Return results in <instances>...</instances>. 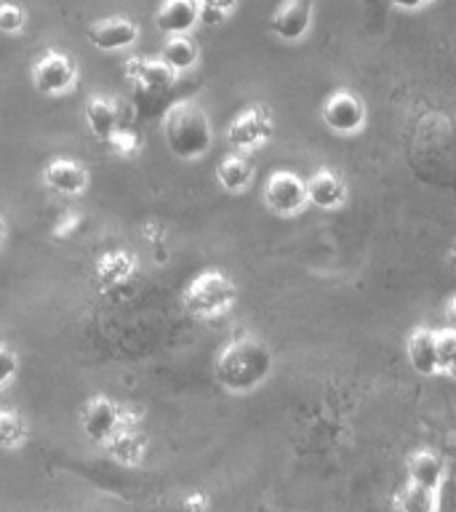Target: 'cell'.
Here are the masks:
<instances>
[{
  "label": "cell",
  "instance_id": "cell-23",
  "mask_svg": "<svg viewBox=\"0 0 456 512\" xmlns=\"http://www.w3.org/2000/svg\"><path fill=\"white\" fill-rule=\"evenodd\" d=\"M27 440V424L16 411L11 408H3L0 411V448H8V451H14Z\"/></svg>",
  "mask_w": 456,
  "mask_h": 512
},
{
  "label": "cell",
  "instance_id": "cell-27",
  "mask_svg": "<svg viewBox=\"0 0 456 512\" xmlns=\"http://www.w3.org/2000/svg\"><path fill=\"white\" fill-rule=\"evenodd\" d=\"M16 371H19V358L16 352L6 344H0V390H6L8 384L14 382Z\"/></svg>",
  "mask_w": 456,
  "mask_h": 512
},
{
  "label": "cell",
  "instance_id": "cell-9",
  "mask_svg": "<svg viewBox=\"0 0 456 512\" xmlns=\"http://www.w3.org/2000/svg\"><path fill=\"white\" fill-rule=\"evenodd\" d=\"M126 78L134 83L136 99L147 96L150 102H158L160 96L171 91L176 83L174 72H168L158 59H142V56H136L126 64Z\"/></svg>",
  "mask_w": 456,
  "mask_h": 512
},
{
  "label": "cell",
  "instance_id": "cell-19",
  "mask_svg": "<svg viewBox=\"0 0 456 512\" xmlns=\"http://www.w3.org/2000/svg\"><path fill=\"white\" fill-rule=\"evenodd\" d=\"M136 272V259L131 251H107L99 256L96 262V278L107 283V286H118L126 283Z\"/></svg>",
  "mask_w": 456,
  "mask_h": 512
},
{
  "label": "cell",
  "instance_id": "cell-10",
  "mask_svg": "<svg viewBox=\"0 0 456 512\" xmlns=\"http://www.w3.org/2000/svg\"><path fill=\"white\" fill-rule=\"evenodd\" d=\"M88 40L96 51L104 54H118L126 51L139 40V24L126 16H107V19H96L88 27Z\"/></svg>",
  "mask_w": 456,
  "mask_h": 512
},
{
  "label": "cell",
  "instance_id": "cell-13",
  "mask_svg": "<svg viewBox=\"0 0 456 512\" xmlns=\"http://www.w3.org/2000/svg\"><path fill=\"white\" fill-rule=\"evenodd\" d=\"M88 182V168L72 158H54L43 171V184L64 198H80L88 190Z\"/></svg>",
  "mask_w": 456,
  "mask_h": 512
},
{
  "label": "cell",
  "instance_id": "cell-16",
  "mask_svg": "<svg viewBox=\"0 0 456 512\" xmlns=\"http://www.w3.org/2000/svg\"><path fill=\"white\" fill-rule=\"evenodd\" d=\"M86 123L88 131H91L99 142H110L112 136L120 131L118 102L110 99V96L94 94L86 102Z\"/></svg>",
  "mask_w": 456,
  "mask_h": 512
},
{
  "label": "cell",
  "instance_id": "cell-11",
  "mask_svg": "<svg viewBox=\"0 0 456 512\" xmlns=\"http://www.w3.org/2000/svg\"><path fill=\"white\" fill-rule=\"evenodd\" d=\"M312 0H283L270 19L272 35L283 43H299L312 27Z\"/></svg>",
  "mask_w": 456,
  "mask_h": 512
},
{
  "label": "cell",
  "instance_id": "cell-12",
  "mask_svg": "<svg viewBox=\"0 0 456 512\" xmlns=\"http://www.w3.org/2000/svg\"><path fill=\"white\" fill-rule=\"evenodd\" d=\"M406 358L419 376H440V331L430 326L414 328L406 339Z\"/></svg>",
  "mask_w": 456,
  "mask_h": 512
},
{
  "label": "cell",
  "instance_id": "cell-5",
  "mask_svg": "<svg viewBox=\"0 0 456 512\" xmlns=\"http://www.w3.org/2000/svg\"><path fill=\"white\" fill-rule=\"evenodd\" d=\"M264 206L270 208L272 214L278 216H296L302 214L304 208L310 206L307 203V179H302L294 171H272L264 182Z\"/></svg>",
  "mask_w": 456,
  "mask_h": 512
},
{
  "label": "cell",
  "instance_id": "cell-28",
  "mask_svg": "<svg viewBox=\"0 0 456 512\" xmlns=\"http://www.w3.org/2000/svg\"><path fill=\"white\" fill-rule=\"evenodd\" d=\"M432 0H390V6H395L398 11H408V14H414V11H422V8L430 6Z\"/></svg>",
  "mask_w": 456,
  "mask_h": 512
},
{
  "label": "cell",
  "instance_id": "cell-14",
  "mask_svg": "<svg viewBox=\"0 0 456 512\" xmlns=\"http://www.w3.org/2000/svg\"><path fill=\"white\" fill-rule=\"evenodd\" d=\"M307 203L320 211H339L347 203V182L334 168H318L307 179Z\"/></svg>",
  "mask_w": 456,
  "mask_h": 512
},
{
  "label": "cell",
  "instance_id": "cell-21",
  "mask_svg": "<svg viewBox=\"0 0 456 512\" xmlns=\"http://www.w3.org/2000/svg\"><path fill=\"white\" fill-rule=\"evenodd\" d=\"M110 454L115 462L126 464V467H136V464L144 459V451H147V443L142 440V435L134 430V427H120L115 432V438L107 443Z\"/></svg>",
  "mask_w": 456,
  "mask_h": 512
},
{
  "label": "cell",
  "instance_id": "cell-18",
  "mask_svg": "<svg viewBox=\"0 0 456 512\" xmlns=\"http://www.w3.org/2000/svg\"><path fill=\"white\" fill-rule=\"evenodd\" d=\"M158 62L163 64L168 72H174L176 78L184 75V72H192L200 62L198 43H195L190 35H182V38H166L163 48H160Z\"/></svg>",
  "mask_w": 456,
  "mask_h": 512
},
{
  "label": "cell",
  "instance_id": "cell-4",
  "mask_svg": "<svg viewBox=\"0 0 456 512\" xmlns=\"http://www.w3.org/2000/svg\"><path fill=\"white\" fill-rule=\"evenodd\" d=\"M272 134H275V123H272L270 110L262 104H251L243 112H238L227 126V144H230L232 152L251 155V152L262 150L264 144L272 139Z\"/></svg>",
  "mask_w": 456,
  "mask_h": 512
},
{
  "label": "cell",
  "instance_id": "cell-15",
  "mask_svg": "<svg viewBox=\"0 0 456 512\" xmlns=\"http://www.w3.org/2000/svg\"><path fill=\"white\" fill-rule=\"evenodd\" d=\"M198 24V0H163L155 11V27L166 38L190 35Z\"/></svg>",
  "mask_w": 456,
  "mask_h": 512
},
{
  "label": "cell",
  "instance_id": "cell-30",
  "mask_svg": "<svg viewBox=\"0 0 456 512\" xmlns=\"http://www.w3.org/2000/svg\"><path fill=\"white\" fill-rule=\"evenodd\" d=\"M446 259H448V267H451V270L456 272V240H454V243H451V248H448Z\"/></svg>",
  "mask_w": 456,
  "mask_h": 512
},
{
  "label": "cell",
  "instance_id": "cell-29",
  "mask_svg": "<svg viewBox=\"0 0 456 512\" xmlns=\"http://www.w3.org/2000/svg\"><path fill=\"white\" fill-rule=\"evenodd\" d=\"M443 318H446V331H454V334H456V294L446 302Z\"/></svg>",
  "mask_w": 456,
  "mask_h": 512
},
{
  "label": "cell",
  "instance_id": "cell-6",
  "mask_svg": "<svg viewBox=\"0 0 456 512\" xmlns=\"http://www.w3.org/2000/svg\"><path fill=\"white\" fill-rule=\"evenodd\" d=\"M75 83H78V64L70 54L46 51L32 64V86L43 96L70 94Z\"/></svg>",
  "mask_w": 456,
  "mask_h": 512
},
{
  "label": "cell",
  "instance_id": "cell-22",
  "mask_svg": "<svg viewBox=\"0 0 456 512\" xmlns=\"http://www.w3.org/2000/svg\"><path fill=\"white\" fill-rule=\"evenodd\" d=\"M400 512H438V491L408 483L398 496Z\"/></svg>",
  "mask_w": 456,
  "mask_h": 512
},
{
  "label": "cell",
  "instance_id": "cell-25",
  "mask_svg": "<svg viewBox=\"0 0 456 512\" xmlns=\"http://www.w3.org/2000/svg\"><path fill=\"white\" fill-rule=\"evenodd\" d=\"M440 374L456 379V334L440 331Z\"/></svg>",
  "mask_w": 456,
  "mask_h": 512
},
{
  "label": "cell",
  "instance_id": "cell-3",
  "mask_svg": "<svg viewBox=\"0 0 456 512\" xmlns=\"http://www.w3.org/2000/svg\"><path fill=\"white\" fill-rule=\"evenodd\" d=\"M235 302H238V286L222 270L200 272L184 288V307L195 318H222L235 307Z\"/></svg>",
  "mask_w": 456,
  "mask_h": 512
},
{
  "label": "cell",
  "instance_id": "cell-24",
  "mask_svg": "<svg viewBox=\"0 0 456 512\" xmlns=\"http://www.w3.org/2000/svg\"><path fill=\"white\" fill-rule=\"evenodd\" d=\"M238 0H198V22L214 27L232 14Z\"/></svg>",
  "mask_w": 456,
  "mask_h": 512
},
{
  "label": "cell",
  "instance_id": "cell-2",
  "mask_svg": "<svg viewBox=\"0 0 456 512\" xmlns=\"http://www.w3.org/2000/svg\"><path fill=\"white\" fill-rule=\"evenodd\" d=\"M163 142L179 160L206 158L214 144V128L208 120L206 110L192 99L168 104L163 112Z\"/></svg>",
  "mask_w": 456,
  "mask_h": 512
},
{
  "label": "cell",
  "instance_id": "cell-26",
  "mask_svg": "<svg viewBox=\"0 0 456 512\" xmlns=\"http://www.w3.org/2000/svg\"><path fill=\"white\" fill-rule=\"evenodd\" d=\"M24 30V11L16 3H0V32L16 35Z\"/></svg>",
  "mask_w": 456,
  "mask_h": 512
},
{
  "label": "cell",
  "instance_id": "cell-7",
  "mask_svg": "<svg viewBox=\"0 0 456 512\" xmlns=\"http://www.w3.org/2000/svg\"><path fill=\"white\" fill-rule=\"evenodd\" d=\"M320 118L339 136H355L366 128L368 112L366 104L358 94H352L347 88H339L334 94L328 96L323 107H320Z\"/></svg>",
  "mask_w": 456,
  "mask_h": 512
},
{
  "label": "cell",
  "instance_id": "cell-20",
  "mask_svg": "<svg viewBox=\"0 0 456 512\" xmlns=\"http://www.w3.org/2000/svg\"><path fill=\"white\" fill-rule=\"evenodd\" d=\"M440 478H443V462L438 459V454H432V451L424 448V451H416L408 459V483L438 491Z\"/></svg>",
  "mask_w": 456,
  "mask_h": 512
},
{
  "label": "cell",
  "instance_id": "cell-31",
  "mask_svg": "<svg viewBox=\"0 0 456 512\" xmlns=\"http://www.w3.org/2000/svg\"><path fill=\"white\" fill-rule=\"evenodd\" d=\"M6 235H8L6 222H3V219H0V248H3V243H6Z\"/></svg>",
  "mask_w": 456,
  "mask_h": 512
},
{
  "label": "cell",
  "instance_id": "cell-1",
  "mask_svg": "<svg viewBox=\"0 0 456 512\" xmlns=\"http://www.w3.org/2000/svg\"><path fill=\"white\" fill-rule=\"evenodd\" d=\"M275 358L270 344L254 334H240L224 344L214 360L216 382L227 392L246 395L259 390L270 379Z\"/></svg>",
  "mask_w": 456,
  "mask_h": 512
},
{
  "label": "cell",
  "instance_id": "cell-17",
  "mask_svg": "<svg viewBox=\"0 0 456 512\" xmlns=\"http://www.w3.org/2000/svg\"><path fill=\"white\" fill-rule=\"evenodd\" d=\"M216 182H219L224 192L240 195V192H246L254 184V163L248 160V155L230 152L216 166Z\"/></svg>",
  "mask_w": 456,
  "mask_h": 512
},
{
  "label": "cell",
  "instance_id": "cell-8",
  "mask_svg": "<svg viewBox=\"0 0 456 512\" xmlns=\"http://www.w3.org/2000/svg\"><path fill=\"white\" fill-rule=\"evenodd\" d=\"M80 427H83V435H86L91 443L96 446H107L115 432L123 427V419H120V406L107 395H94L88 400L83 414H80Z\"/></svg>",
  "mask_w": 456,
  "mask_h": 512
}]
</instances>
